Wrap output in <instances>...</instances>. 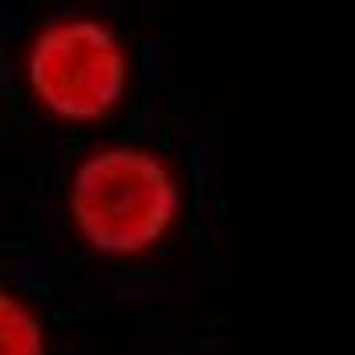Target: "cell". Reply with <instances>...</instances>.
Segmentation results:
<instances>
[{
	"mask_svg": "<svg viewBox=\"0 0 355 355\" xmlns=\"http://www.w3.org/2000/svg\"><path fill=\"white\" fill-rule=\"evenodd\" d=\"M0 355H53L43 309L11 284H0Z\"/></svg>",
	"mask_w": 355,
	"mask_h": 355,
	"instance_id": "obj_3",
	"label": "cell"
},
{
	"mask_svg": "<svg viewBox=\"0 0 355 355\" xmlns=\"http://www.w3.org/2000/svg\"><path fill=\"white\" fill-rule=\"evenodd\" d=\"M64 220L75 242L107 263L150 259L185 220V178L160 146L96 142L64 178Z\"/></svg>",
	"mask_w": 355,
	"mask_h": 355,
	"instance_id": "obj_1",
	"label": "cell"
},
{
	"mask_svg": "<svg viewBox=\"0 0 355 355\" xmlns=\"http://www.w3.org/2000/svg\"><path fill=\"white\" fill-rule=\"evenodd\" d=\"M25 96L46 121L64 128L103 125L128 103L135 53L125 33L96 11H57L21 46Z\"/></svg>",
	"mask_w": 355,
	"mask_h": 355,
	"instance_id": "obj_2",
	"label": "cell"
}]
</instances>
